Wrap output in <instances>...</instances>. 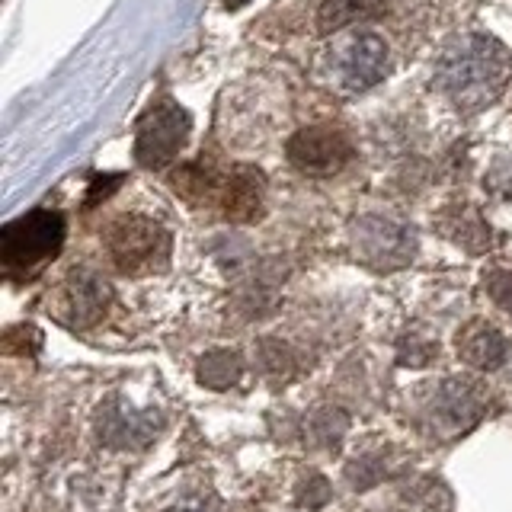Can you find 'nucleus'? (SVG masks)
Returning <instances> with one entry per match:
<instances>
[{
  "instance_id": "obj_9",
  "label": "nucleus",
  "mask_w": 512,
  "mask_h": 512,
  "mask_svg": "<svg viewBox=\"0 0 512 512\" xmlns=\"http://www.w3.org/2000/svg\"><path fill=\"white\" fill-rule=\"evenodd\" d=\"M480 400L484 397H480V391L471 381H445L432 410H436L442 423H448V429H464L468 423L477 420Z\"/></svg>"
},
{
  "instance_id": "obj_6",
  "label": "nucleus",
  "mask_w": 512,
  "mask_h": 512,
  "mask_svg": "<svg viewBox=\"0 0 512 512\" xmlns=\"http://www.w3.org/2000/svg\"><path fill=\"white\" fill-rule=\"evenodd\" d=\"M352 247L356 256L372 269H400L413 260L416 237L407 224L384 215H365L352 228Z\"/></svg>"
},
{
  "instance_id": "obj_10",
  "label": "nucleus",
  "mask_w": 512,
  "mask_h": 512,
  "mask_svg": "<svg viewBox=\"0 0 512 512\" xmlns=\"http://www.w3.org/2000/svg\"><path fill=\"white\" fill-rule=\"evenodd\" d=\"M263 208V176L253 167H240L224 186V212L234 221H253Z\"/></svg>"
},
{
  "instance_id": "obj_4",
  "label": "nucleus",
  "mask_w": 512,
  "mask_h": 512,
  "mask_svg": "<svg viewBox=\"0 0 512 512\" xmlns=\"http://www.w3.org/2000/svg\"><path fill=\"white\" fill-rule=\"evenodd\" d=\"M189 138V116L183 106H176L170 96L157 100L135 128V157L141 167L160 170L183 151Z\"/></svg>"
},
{
  "instance_id": "obj_11",
  "label": "nucleus",
  "mask_w": 512,
  "mask_h": 512,
  "mask_svg": "<svg viewBox=\"0 0 512 512\" xmlns=\"http://www.w3.org/2000/svg\"><path fill=\"white\" fill-rule=\"evenodd\" d=\"M458 352L477 368H496L506 356V340L487 324H471L458 336Z\"/></svg>"
},
{
  "instance_id": "obj_16",
  "label": "nucleus",
  "mask_w": 512,
  "mask_h": 512,
  "mask_svg": "<svg viewBox=\"0 0 512 512\" xmlns=\"http://www.w3.org/2000/svg\"><path fill=\"white\" fill-rule=\"evenodd\" d=\"M224 4H228V7H231V10H237V7H240V4H244V0H224Z\"/></svg>"
},
{
  "instance_id": "obj_13",
  "label": "nucleus",
  "mask_w": 512,
  "mask_h": 512,
  "mask_svg": "<svg viewBox=\"0 0 512 512\" xmlns=\"http://www.w3.org/2000/svg\"><path fill=\"white\" fill-rule=\"evenodd\" d=\"M234 375H237V356H231V352H215V356H208L202 362V381L215 384V388L234 381Z\"/></svg>"
},
{
  "instance_id": "obj_8",
  "label": "nucleus",
  "mask_w": 512,
  "mask_h": 512,
  "mask_svg": "<svg viewBox=\"0 0 512 512\" xmlns=\"http://www.w3.org/2000/svg\"><path fill=\"white\" fill-rule=\"evenodd\" d=\"M64 317L71 324H93L96 317L106 311V301H109V285L103 279H96L93 272L77 269L74 276L64 285Z\"/></svg>"
},
{
  "instance_id": "obj_2",
  "label": "nucleus",
  "mask_w": 512,
  "mask_h": 512,
  "mask_svg": "<svg viewBox=\"0 0 512 512\" xmlns=\"http://www.w3.org/2000/svg\"><path fill=\"white\" fill-rule=\"evenodd\" d=\"M64 218L52 208H36L23 218L10 221L0 234V256L10 276L39 269L42 263L55 260L64 244Z\"/></svg>"
},
{
  "instance_id": "obj_1",
  "label": "nucleus",
  "mask_w": 512,
  "mask_h": 512,
  "mask_svg": "<svg viewBox=\"0 0 512 512\" xmlns=\"http://www.w3.org/2000/svg\"><path fill=\"white\" fill-rule=\"evenodd\" d=\"M512 58L490 36H458L436 58V87L461 109H477L500 93Z\"/></svg>"
},
{
  "instance_id": "obj_3",
  "label": "nucleus",
  "mask_w": 512,
  "mask_h": 512,
  "mask_svg": "<svg viewBox=\"0 0 512 512\" xmlns=\"http://www.w3.org/2000/svg\"><path fill=\"white\" fill-rule=\"evenodd\" d=\"M106 247L122 272H151L167 263L170 234L151 218L122 215L106 228Z\"/></svg>"
},
{
  "instance_id": "obj_12",
  "label": "nucleus",
  "mask_w": 512,
  "mask_h": 512,
  "mask_svg": "<svg viewBox=\"0 0 512 512\" xmlns=\"http://www.w3.org/2000/svg\"><path fill=\"white\" fill-rule=\"evenodd\" d=\"M384 13V0H327L317 13L320 32H340L352 23L375 20Z\"/></svg>"
},
{
  "instance_id": "obj_7",
  "label": "nucleus",
  "mask_w": 512,
  "mask_h": 512,
  "mask_svg": "<svg viewBox=\"0 0 512 512\" xmlns=\"http://www.w3.org/2000/svg\"><path fill=\"white\" fill-rule=\"evenodd\" d=\"M352 157L349 141L333 128H304L288 141V160L308 176H330Z\"/></svg>"
},
{
  "instance_id": "obj_5",
  "label": "nucleus",
  "mask_w": 512,
  "mask_h": 512,
  "mask_svg": "<svg viewBox=\"0 0 512 512\" xmlns=\"http://www.w3.org/2000/svg\"><path fill=\"white\" fill-rule=\"evenodd\" d=\"M384 71H388V45H384L378 32L359 29L333 45L330 74L333 84L343 87L346 93H362L368 87H375L384 77Z\"/></svg>"
},
{
  "instance_id": "obj_14",
  "label": "nucleus",
  "mask_w": 512,
  "mask_h": 512,
  "mask_svg": "<svg viewBox=\"0 0 512 512\" xmlns=\"http://www.w3.org/2000/svg\"><path fill=\"white\" fill-rule=\"evenodd\" d=\"M490 292L496 295V301L512 308V272H496L490 279Z\"/></svg>"
},
{
  "instance_id": "obj_15",
  "label": "nucleus",
  "mask_w": 512,
  "mask_h": 512,
  "mask_svg": "<svg viewBox=\"0 0 512 512\" xmlns=\"http://www.w3.org/2000/svg\"><path fill=\"white\" fill-rule=\"evenodd\" d=\"M170 512H221V509L212 500H205V496H186V500H180Z\"/></svg>"
}]
</instances>
